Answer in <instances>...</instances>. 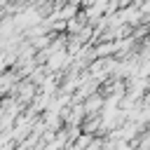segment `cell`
<instances>
[{
  "instance_id": "cell-1",
  "label": "cell",
  "mask_w": 150,
  "mask_h": 150,
  "mask_svg": "<svg viewBox=\"0 0 150 150\" xmlns=\"http://www.w3.org/2000/svg\"><path fill=\"white\" fill-rule=\"evenodd\" d=\"M143 12H150V0H148V2H143Z\"/></svg>"
}]
</instances>
